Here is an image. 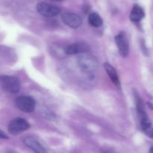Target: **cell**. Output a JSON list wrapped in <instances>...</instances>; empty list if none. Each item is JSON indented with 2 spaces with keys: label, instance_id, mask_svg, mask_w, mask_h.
<instances>
[{
  "label": "cell",
  "instance_id": "cell-6",
  "mask_svg": "<svg viewBox=\"0 0 153 153\" xmlns=\"http://www.w3.org/2000/svg\"><path fill=\"white\" fill-rule=\"evenodd\" d=\"M115 42L120 51V53L122 55V56H127L129 52V44L125 32H122L117 34L115 37Z\"/></svg>",
  "mask_w": 153,
  "mask_h": 153
},
{
  "label": "cell",
  "instance_id": "cell-4",
  "mask_svg": "<svg viewBox=\"0 0 153 153\" xmlns=\"http://www.w3.org/2000/svg\"><path fill=\"white\" fill-rule=\"evenodd\" d=\"M37 10L40 14L47 17L57 16L61 12V9L58 7L46 2H39L37 4Z\"/></svg>",
  "mask_w": 153,
  "mask_h": 153
},
{
  "label": "cell",
  "instance_id": "cell-16",
  "mask_svg": "<svg viewBox=\"0 0 153 153\" xmlns=\"http://www.w3.org/2000/svg\"><path fill=\"white\" fill-rule=\"evenodd\" d=\"M52 1H54V2H61V1H63V0H52Z\"/></svg>",
  "mask_w": 153,
  "mask_h": 153
},
{
  "label": "cell",
  "instance_id": "cell-13",
  "mask_svg": "<svg viewBox=\"0 0 153 153\" xmlns=\"http://www.w3.org/2000/svg\"><path fill=\"white\" fill-rule=\"evenodd\" d=\"M88 22L94 27H100L103 23L102 19L97 13H91L88 16Z\"/></svg>",
  "mask_w": 153,
  "mask_h": 153
},
{
  "label": "cell",
  "instance_id": "cell-8",
  "mask_svg": "<svg viewBox=\"0 0 153 153\" xmlns=\"http://www.w3.org/2000/svg\"><path fill=\"white\" fill-rule=\"evenodd\" d=\"M90 47L87 44L84 42H78V43L72 44L68 45L65 48L66 54L68 55H75L79 53H86L89 52Z\"/></svg>",
  "mask_w": 153,
  "mask_h": 153
},
{
  "label": "cell",
  "instance_id": "cell-5",
  "mask_svg": "<svg viewBox=\"0 0 153 153\" xmlns=\"http://www.w3.org/2000/svg\"><path fill=\"white\" fill-rule=\"evenodd\" d=\"M29 128V123L26 120L21 118H16L12 120L8 125V130L11 134H19Z\"/></svg>",
  "mask_w": 153,
  "mask_h": 153
},
{
  "label": "cell",
  "instance_id": "cell-10",
  "mask_svg": "<svg viewBox=\"0 0 153 153\" xmlns=\"http://www.w3.org/2000/svg\"><path fill=\"white\" fill-rule=\"evenodd\" d=\"M145 13L143 9L140 6L135 4L132 8L131 13H130V20L134 22H138L143 19Z\"/></svg>",
  "mask_w": 153,
  "mask_h": 153
},
{
  "label": "cell",
  "instance_id": "cell-7",
  "mask_svg": "<svg viewBox=\"0 0 153 153\" xmlns=\"http://www.w3.org/2000/svg\"><path fill=\"white\" fill-rule=\"evenodd\" d=\"M61 20L68 26L73 28H77L82 24V19L79 15L74 13L66 12L61 15Z\"/></svg>",
  "mask_w": 153,
  "mask_h": 153
},
{
  "label": "cell",
  "instance_id": "cell-9",
  "mask_svg": "<svg viewBox=\"0 0 153 153\" xmlns=\"http://www.w3.org/2000/svg\"><path fill=\"white\" fill-rule=\"evenodd\" d=\"M24 143L27 147L32 149L35 153H47L46 148L40 143L37 140L32 136H27L24 139Z\"/></svg>",
  "mask_w": 153,
  "mask_h": 153
},
{
  "label": "cell",
  "instance_id": "cell-3",
  "mask_svg": "<svg viewBox=\"0 0 153 153\" xmlns=\"http://www.w3.org/2000/svg\"><path fill=\"white\" fill-rule=\"evenodd\" d=\"M16 106L21 111L31 112L35 108V100L28 96H19L16 100Z\"/></svg>",
  "mask_w": 153,
  "mask_h": 153
},
{
  "label": "cell",
  "instance_id": "cell-12",
  "mask_svg": "<svg viewBox=\"0 0 153 153\" xmlns=\"http://www.w3.org/2000/svg\"><path fill=\"white\" fill-rule=\"evenodd\" d=\"M140 124H141L142 130L144 132L145 134L147 135L149 137L153 138V128L149 118L140 120Z\"/></svg>",
  "mask_w": 153,
  "mask_h": 153
},
{
  "label": "cell",
  "instance_id": "cell-15",
  "mask_svg": "<svg viewBox=\"0 0 153 153\" xmlns=\"http://www.w3.org/2000/svg\"><path fill=\"white\" fill-rule=\"evenodd\" d=\"M149 153H153V147H152V148L149 149Z\"/></svg>",
  "mask_w": 153,
  "mask_h": 153
},
{
  "label": "cell",
  "instance_id": "cell-1",
  "mask_svg": "<svg viewBox=\"0 0 153 153\" xmlns=\"http://www.w3.org/2000/svg\"><path fill=\"white\" fill-rule=\"evenodd\" d=\"M78 65L81 70L85 73H91L95 71L98 67V62L93 56L82 53L79 56L77 60Z\"/></svg>",
  "mask_w": 153,
  "mask_h": 153
},
{
  "label": "cell",
  "instance_id": "cell-2",
  "mask_svg": "<svg viewBox=\"0 0 153 153\" xmlns=\"http://www.w3.org/2000/svg\"><path fill=\"white\" fill-rule=\"evenodd\" d=\"M0 86L4 91L10 93H17L20 88V82L15 76L2 75L0 76Z\"/></svg>",
  "mask_w": 153,
  "mask_h": 153
},
{
  "label": "cell",
  "instance_id": "cell-11",
  "mask_svg": "<svg viewBox=\"0 0 153 153\" xmlns=\"http://www.w3.org/2000/svg\"><path fill=\"white\" fill-rule=\"evenodd\" d=\"M105 69L106 72L108 74L109 77L111 80L112 82L115 84L117 87H120V82L119 76H118L116 70H115L113 66L111 65L108 63H105L104 64Z\"/></svg>",
  "mask_w": 153,
  "mask_h": 153
},
{
  "label": "cell",
  "instance_id": "cell-14",
  "mask_svg": "<svg viewBox=\"0 0 153 153\" xmlns=\"http://www.w3.org/2000/svg\"><path fill=\"white\" fill-rule=\"evenodd\" d=\"M0 138H2V139H7V136L2 131V130H0Z\"/></svg>",
  "mask_w": 153,
  "mask_h": 153
}]
</instances>
